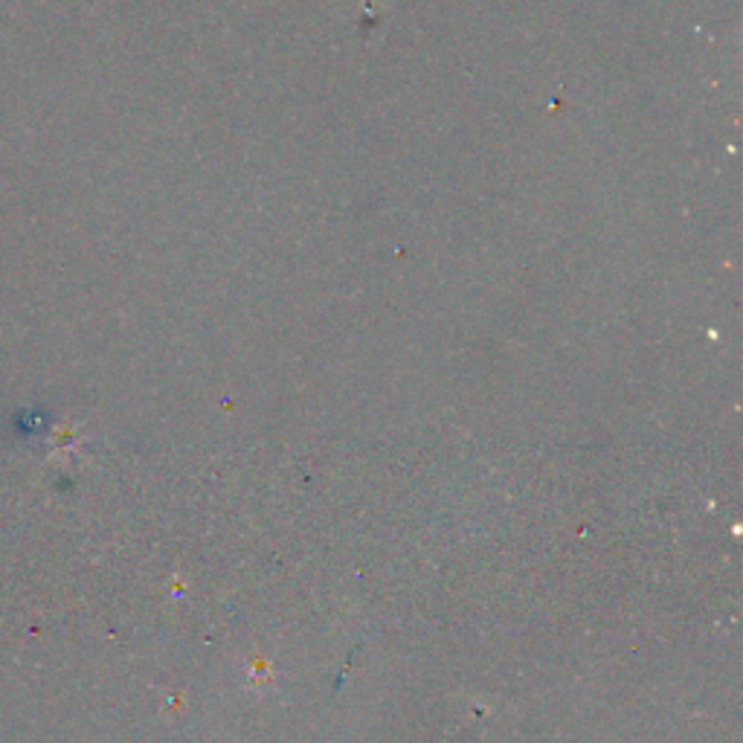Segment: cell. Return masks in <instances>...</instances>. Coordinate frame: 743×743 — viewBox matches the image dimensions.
<instances>
[]
</instances>
